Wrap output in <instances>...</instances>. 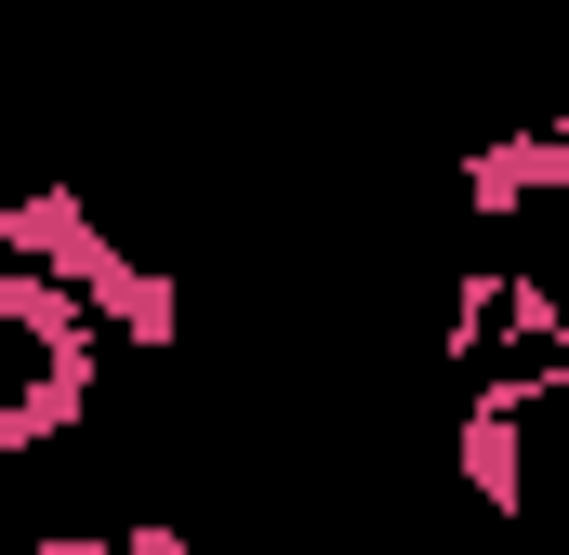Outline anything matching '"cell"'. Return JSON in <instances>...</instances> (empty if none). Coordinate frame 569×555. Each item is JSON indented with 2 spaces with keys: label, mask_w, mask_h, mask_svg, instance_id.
Returning a JSON list of instances; mask_svg holds the SVG:
<instances>
[{
  "label": "cell",
  "mask_w": 569,
  "mask_h": 555,
  "mask_svg": "<svg viewBox=\"0 0 569 555\" xmlns=\"http://www.w3.org/2000/svg\"><path fill=\"white\" fill-rule=\"evenodd\" d=\"M0 252H27V265H67L80 291H93V317L120 331V344H146V357H172L186 344V291L159 265H133L93 212H80V185H27L13 212H0Z\"/></svg>",
  "instance_id": "6da1fadb"
},
{
  "label": "cell",
  "mask_w": 569,
  "mask_h": 555,
  "mask_svg": "<svg viewBox=\"0 0 569 555\" xmlns=\"http://www.w3.org/2000/svg\"><path fill=\"white\" fill-rule=\"evenodd\" d=\"M530 199H569V120H530V133H490L463 159V212L477 225H517Z\"/></svg>",
  "instance_id": "7a4b0ae2"
}]
</instances>
